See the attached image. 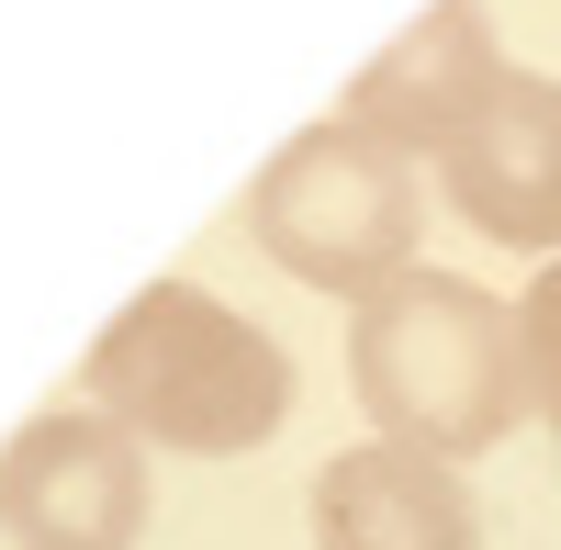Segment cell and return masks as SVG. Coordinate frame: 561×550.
I'll list each match as a JSON object with an SVG mask.
<instances>
[{
  "label": "cell",
  "mask_w": 561,
  "mask_h": 550,
  "mask_svg": "<svg viewBox=\"0 0 561 550\" xmlns=\"http://www.w3.org/2000/svg\"><path fill=\"white\" fill-rule=\"evenodd\" d=\"M314 550H472V494L427 449H337L314 472Z\"/></svg>",
  "instance_id": "cell-7"
},
{
  "label": "cell",
  "mask_w": 561,
  "mask_h": 550,
  "mask_svg": "<svg viewBox=\"0 0 561 550\" xmlns=\"http://www.w3.org/2000/svg\"><path fill=\"white\" fill-rule=\"evenodd\" d=\"M449 203L505 248H561V79L505 68L483 90V113L438 147Z\"/></svg>",
  "instance_id": "cell-5"
},
{
  "label": "cell",
  "mask_w": 561,
  "mask_h": 550,
  "mask_svg": "<svg viewBox=\"0 0 561 550\" xmlns=\"http://www.w3.org/2000/svg\"><path fill=\"white\" fill-rule=\"evenodd\" d=\"M494 79H505V57H494L483 0H427V12L348 79V124L382 135V147H449V135L483 113Z\"/></svg>",
  "instance_id": "cell-6"
},
{
  "label": "cell",
  "mask_w": 561,
  "mask_h": 550,
  "mask_svg": "<svg viewBox=\"0 0 561 550\" xmlns=\"http://www.w3.org/2000/svg\"><path fill=\"white\" fill-rule=\"evenodd\" d=\"M348 382L359 404L393 427V449H494L517 427L528 393V326L517 303H494L483 282H449V270H393L382 293L348 314Z\"/></svg>",
  "instance_id": "cell-1"
},
{
  "label": "cell",
  "mask_w": 561,
  "mask_h": 550,
  "mask_svg": "<svg viewBox=\"0 0 561 550\" xmlns=\"http://www.w3.org/2000/svg\"><path fill=\"white\" fill-rule=\"evenodd\" d=\"M517 326H528V393L550 404V427H561V259L517 293Z\"/></svg>",
  "instance_id": "cell-8"
},
{
  "label": "cell",
  "mask_w": 561,
  "mask_h": 550,
  "mask_svg": "<svg viewBox=\"0 0 561 550\" xmlns=\"http://www.w3.org/2000/svg\"><path fill=\"white\" fill-rule=\"evenodd\" d=\"M90 404L158 449H259L293 404V371L237 303L192 282H147L90 337Z\"/></svg>",
  "instance_id": "cell-2"
},
{
  "label": "cell",
  "mask_w": 561,
  "mask_h": 550,
  "mask_svg": "<svg viewBox=\"0 0 561 550\" xmlns=\"http://www.w3.org/2000/svg\"><path fill=\"white\" fill-rule=\"evenodd\" d=\"M0 528L23 550H135V528H147L135 427H113L102 404H45L34 427H12V449H0Z\"/></svg>",
  "instance_id": "cell-4"
},
{
  "label": "cell",
  "mask_w": 561,
  "mask_h": 550,
  "mask_svg": "<svg viewBox=\"0 0 561 550\" xmlns=\"http://www.w3.org/2000/svg\"><path fill=\"white\" fill-rule=\"evenodd\" d=\"M248 225L280 270H304L325 293H382L404 248H415V192H404V147L359 135L348 113L337 124H304L259 180H248Z\"/></svg>",
  "instance_id": "cell-3"
}]
</instances>
